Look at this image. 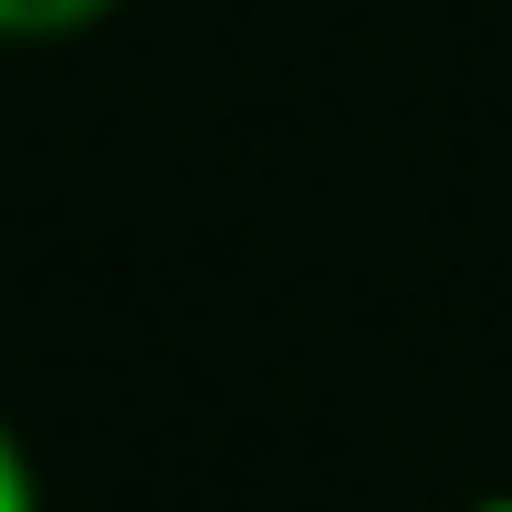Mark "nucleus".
<instances>
[{
	"mask_svg": "<svg viewBox=\"0 0 512 512\" xmlns=\"http://www.w3.org/2000/svg\"><path fill=\"white\" fill-rule=\"evenodd\" d=\"M115 0H0V32L11 42H63V32H84V21H105Z\"/></svg>",
	"mask_w": 512,
	"mask_h": 512,
	"instance_id": "nucleus-1",
	"label": "nucleus"
},
{
	"mask_svg": "<svg viewBox=\"0 0 512 512\" xmlns=\"http://www.w3.org/2000/svg\"><path fill=\"white\" fill-rule=\"evenodd\" d=\"M0 512H32V471H21V450H11V429H0Z\"/></svg>",
	"mask_w": 512,
	"mask_h": 512,
	"instance_id": "nucleus-2",
	"label": "nucleus"
},
{
	"mask_svg": "<svg viewBox=\"0 0 512 512\" xmlns=\"http://www.w3.org/2000/svg\"><path fill=\"white\" fill-rule=\"evenodd\" d=\"M471 512H512V492H492V502H471Z\"/></svg>",
	"mask_w": 512,
	"mask_h": 512,
	"instance_id": "nucleus-3",
	"label": "nucleus"
}]
</instances>
